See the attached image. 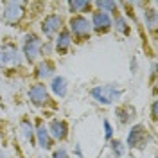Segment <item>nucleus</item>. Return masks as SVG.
Here are the masks:
<instances>
[{
  "instance_id": "nucleus-4",
  "label": "nucleus",
  "mask_w": 158,
  "mask_h": 158,
  "mask_svg": "<svg viewBox=\"0 0 158 158\" xmlns=\"http://www.w3.org/2000/svg\"><path fill=\"white\" fill-rule=\"evenodd\" d=\"M27 97H29L31 104L32 106H36L40 110H56L58 108V102L52 99L49 92V86L45 85V83H32L27 90Z\"/></svg>"
},
{
  "instance_id": "nucleus-16",
  "label": "nucleus",
  "mask_w": 158,
  "mask_h": 158,
  "mask_svg": "<svg viewBox=\"0 0 158 158\" xmlns=\"http://www.w3.org/2000/svg\"><path fill=\"white\" fill-rule=\"evenodd\" d=\"M111 29L120 36H129L131 34V23L122 13H117L111 16Z\"/></svg>"
},
{
  "instance_id": "nucleus-2",
  "label": "nucleus",
  "mask_w": 158,
  "mask_h": 158,
  "mask_svg": "<svg viewBox=\"0 0 158 158\" xmlns=\"http://www.w3.org/2000/svg\"><path fill=\"white\" fill-rule=\"evenodd\" d=\"M88 94L95 102L102 104V106H110V104H115L124 95V88L118 83H106V85H97V86L90 88Z\"/></svg>"
},
{
  "instance_id": "nucleus-28",
  "label": "nucleus",
  "mask_w": 158,
  "mask_h": 158,
  "mask_svg": "<svg viewBox=\"0 0 158 158\" xmlns=\"http://www.w3.org/2000/svg\"><path fill=\"white\" fill-rule=\"evenodd\" d=\"M151 118H153V122L156 120V99H155L153 104H151Z\"/></svg>"
},
{
  "instance_id": "nucleus-6",
  "label": "nucleus",
  "mask_w": 158,
  "mask_h": 158,
  "mask_svg": "<svg viewBox=\"0 0 158 158\" xmlns=\"http://www.w3.org/2000/svg\"><path fill=\"white\" fill-rule=\"evenodd\" d=\"M153 142V135L148 129L146 124H133L131 129L128 131V138H126V148L133 149V151H146L149 144Z\"/></svg>"
},
{
  "instance_id": "nucleus-15",
  "label": "nucleus",
  "mask_w": 158,
  "mask_h": 158,
  "mask_svg": "<svg viewBox=\"0 0 158 158\" xmlns=\"http://www.w3.org/2000/svg\"><path fill=\"white\" fill-rule=\"evenodd\" d=\"M144 16V23L151 34H156V27H158V13H156V2H148L144 6L142 11Z\"/></svg>"
},
{
  "instance_id": "nucleus-7",
  "label": "nucleus",
  "mask_w": 158,
  "mask_h": 158,
  "mask_svg": "<svg viewBox=\"0 0 158 158\" xmlns=\"http://www.w3.org/2000/svg\"><path fill=\"white\" fill-rule=\"evenodd\" d=\"M41 36H40L38 32H34V31H29V32H25L23 34V38H22V58L25 59L29 65H36L38 63V59L41 58L40 56V49H41Z\"/></svg>"
},
{
  "instance_id": "nucleus-22",
  "label": "nucleus",
  "mask_w": 158,
  "mask_h": 158,
  "mask_svg": "<svg viewBox=\"0 0 158 158\" xmlns=\"http://www.w3.org/2000/svg\"><path fill=\"white\" fill-rule=\"evenodd\" d=\"M54 54V47H52V41H41V49H40V56L45 58H50Z\"/></svg>"
},
{
  "instance_id": "nucleus-3",
  "label": "nucleus",
  "mask_w": 158,
  "mask_h": 158,
  "mask_svg": "<svg viewBox=\"0 0 158 158\" xmlns=\"http://www.w3.org/2000/svg\"><path fill=\"white\" fill-rule=\"evenodd\" d=\"M31 2H23V0H7L2 4V20L6 25L9 27H18L23 22L25 15H27V7Z\"/></svg>"
},
{
  "instance_id": "nucleus-1",
  "label": "nucleus",
  "mask_w": 158,
  "mask_h": 158,
  "mask_svg": "<svg viewBox=\"0 0 158 158\" xmlns=\"http://www.w3.org/2000/svg\"><path fill=\"white\" fill-rule=\"evenodd\" d=\"M23 65V58L16 41L6 38L0 41V70H16Z\"/></svg>"
},
{
  "instance_id": "nucleus-20",
  "label": "nucleus",
  "mask_w": 158,
  "mask_h": 158,
  "mask_svg": "<svg viewBox=\"0 0 158 158\" xmlns=\"http://www.w3.org/2000/svg\"><path fill=\"white\" fill-rule=\"evenodd\" d=\"M94 4V9L104 11L108 15H117L118 13V2H111V0H97V2H92Z\"/></svg>"
},
{
  "instance_id": "nucleus-9",
  "label": "nucleus",
  "mask_w": 158,
  "mask_h": 158,
  "mask_svg": "<svg viewBox=\"0 0 158 158\" xmlns=\"http://www.w3.org/2000/svg\"><path fill=\"white\" fill-rule=\"evenodd\" d=\"M90 23H92V32H95L99 36L108 34L111 31V15L104 13V11L94 9L92 16H90Z\"/></svg>"
},
{
  "instance_id": "nucleus-26",
  "label": "nucleus",
  "mask_w": 158,
  "mask_h": 158,
  "mask_svg": "<svg viewBox=\"0 0 158 158\" xmlns=\"http://www.w3.org/2000/svg\"><path fill=\"white\" fill-rule=\"evenodd\" d=\"M129 69H131V74H137L138 72V58L137 56L131 58V61H129Z\"/></svg>"
},
{
  "instance_id": "nucleus-12",
  "label": "nucleus",
  "mask_w": 158,
  "mask_h": 158,
  "mask_svg": "<svg viewBox=\"0 0 158 158\" xmlns=\"http://www.w3.org/2000/svg\"><path fill=\"white\" fill-rule=\"evenodd\" d=\"M56 76V63L52 61L50 58L40 59L34 67V77L40 79V83H45Z\"/></svg>"
},
{
  "instance_id": "nucleus-17",
  "label": "nucleus",
  "mask_w": 158,
  "mask_h": 158,
  "mask_svg": "<svg viewBox=\"0 0 158 158\" xmlns=\"http://www.w3.org/2000/svg\"><path fill=\"white\" fill-rule=\"evenodd\" d=\"M49 92H52L56 97L63 99L67 94H69V83L63 76H54L50 79V85H49Z\"/></svg>"
},
{
  "instance_id": "nucleus-24",
  "label": "nucleus",
  "mask_w": 158,
  "mask_h": 158,
  "mask_svg": "<svg viewBox=\"0 0 158 158\" xmlns=\"http://www.w3.org/2000/svg\"><path fill=\"white\" fill-rule=\"evenodd\" d=\"M52 158H70V156L65 148H56L52 149Z\"/></svg>"
},
{
  "instance_id": "nucleus-13",
  "label": "nucleus",
  "mask_w": 158,
  "mask_h": 158,
  "mask_svg": "<svg viewBox=\"0 0 158 158\" xmlns=\"http://www.w3.org/2000/svg\"><path fill=\"white\" fill-rule=\"evenodd\" d=\"M72 43H74V40L70 36L69 29L65 27V29H61L58 32V36L52 40V47H54V52L59 54V56H67L72 49Z\"/></svg>"
},
{
  "instance_id": "nucleus-8",
  "label": "nucleus",
  "mask_w": 158,
  "mask_h": 158,
  "mask_svg": "<svg viewBox=\"0 0 158 158\" xmlns=\"http://www.w3.org/2000/svg\"><path fill=\"white\" fill-rule=\"evenodd\" d=\"M61 29H65V18L59 13H49L40 22V31L49 41H52L56 38Z\"/></svg>"
},
{
  "instance_id": "nucleus-18",
  "label": "nucleus",
  "mask_w": 158,
  "mask_h": 158,
  "mask_svg": "<svg viewBox=\"0 0 158 158\" xmlns=\"http://www.w3.org/2000/svg\"><path fill=\"white\" fill-rule=\"evenodd\" d=\"M18 128H20V133H22V137L25 138V142L32 146V144H34V122L31 120L29 115H23V117L20 118Z\"/></svg>"
},
{
  "instance_id": "nucleus-27",
  "label": "nucleus",
  "mask_w": 158,
  "mask_h": 158,
  "mask_svg": "<svg viewBox=\"0 0 158 158\" xmlns=\"http://www.w3.org/2000/svg\"><path fill=\"white\" fill-rule=\"evenodd\" d=\"M149 76H151V83H155V76H156V63H155V61H153V65H151Z\"/></svg>"
},
{
  "instance_id": "nucleus-11",
  "label": "nucleus",
  "mask_w": 158,
  "mask_h": 158,
  "mask_svg": "<svg viewBox=\"0 0 158 158\" xmlns=\"http://www.w3.org/2000/svg\"><path fill=\"white\" fill-rule=\"evenodd\" d=\"M47 129H49V133L54 142H63V140L69 138L70 128H69V122L65 118H59V117L50 118V122L47 124Z\"/></svg>"
},
{
  "instance_id": "nucleus-21",
  "label": "nucleus",
  "mask_w": 158,
  "mask_h": 158,
  "mask_svg": "<svg viewBox=\"0 0 158 158\" xmlns=\"http://www.w3.org/2000/svg\"><path fill=\"white\" fill-rule=\"evenodd\" d=\"M110 151H111L113 158H122L124 156V153H126V146H124L122 140H118V138H111V140H110Z\"/></svg>"
},
{
  "instance_id": "nucleus-19",
  "label": "nucleus",
  "mask_w": 158,
  "mask_h": 158,
  "mask_svg": "<svg viewBox=\"0 0 158 158\" xmlns=\"http://www.w3.org/2000/svg\"><path fill=\"white\" fill-rule=\"evenodd\" d=\"M67 7H69V13H72V15H83L88 11L92 13L94 4L88 0H70V2H67Z\"/></svg>"
},
{
  "instance_id": "nucleus-30",
  "label": "nucleus",
  "mask_w": 158,
  "mask_h": 158,
  "mask_svg": "<svg viewBox=\"0 0 158 158\" xmlns=\"http://www.w3.org/2000/svg\"><path fill=\"white\" fill-rule=\"evenodd\" d=\"M36 158H41V156H36Z\"/></svg>"
},
{
  "instance_id": "nucleus-29",
  "label": "nucleus",
  "mask_w": 158,
  "mask_h": 158,
  "mask_svg": "<svg viewBox=\"0 0 158 158\" xmlns=\"http://www.w3.org/2000/svg\"><path fill=\"white\" fill-rule=\"evenodd\" d=\"M0 158H7V156H6V151H4L2 148H0Z\"/></svg>"
},
{
  "instance_id": "nucleus-23",
  "label": "nucleus",
  "mask_w": 158,
  "mask_h": 158,
  "mask_svg": "<svg viewBox=\"0 0 158 158\" xmlns=\"http://www.w3.org/2000/svg\"><path fill=\"white\" fill-rule=\"evenodd\" d=\"M102 126H104V138H106V140H111V138H113V128H111V124H110L108 118L102 120Z\"/></svg>"
},
{
  "instance_id": "nucleus-5",
  "label": "nucleus",
  "mask_w": 158,
  "mask_h": 158,
  "mask_svg": "<svg viewBox=\"0 0 158 158\" xmlns=\"http://www.w3.org/2000/svg\"><path fill=\"white\" fill-rule=\"evenodd\" d=\"M67 29H69L70 36L74 41L77 43H85L92 38V23H90V18L85 16V15H70L69 22H67Z\"/></svg>"
},
{
  "instance_id": "nucleus-10",
  "label": "nucleus",
  "mask_w": 158,
  "mask_h": 158,
  "mask_svg": "<svg viewBox=\"0 0 158 158\" xmlns=\"http://www.w3.org/2000/svg\"><path fill=\"white\" fill-rule=\"evenodd\" d=\"M34 140L38 142V146L43 151H52L54 149V140L50 137L49 129H47V124H45V120L41 117L36 118V124H34Z\"/></svg>"
},
{
  "instance_id": "nucleus-25",
  "label": "nucleus",
  "mask_w": 158,
  "mask_h": 158,
  "mask_svg": "<svg viewBox=\"0 0 158 158\" xmlns=\"http://www.w3.org/2000/svg\"><path fill=\"white\" fill-rule=\"evenodd\" d=\"M72 153H74V156H77V158H85V153H83V148H81V144H79V142H76V144H74Z\"/></svg>"
},
{
  "instance_id": "nucleus-14",
  "label": "nucleus",
  "mask_w": 158,
  "mask_h": 158,
  "mask_svg": "<svg viewBox=\"0 0 158 158\" xmlns=\"http://www.w3.org/2000/svg\"><path fill=\"white\" fill-rule=\"evenodd\" d=\"M115 118L118 126H129L137 118V108L131 102H122L115 108Z\"/></svg>"
}]
</instances>
